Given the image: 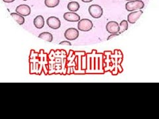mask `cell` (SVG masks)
<instances>
[{"label": "cell", "mask_w": 159, "mask_h": 119, "mask_svg": "<svg viewBox=\"0 0 159 119\" xmlns=\"http://www.w3.org/2000/svg\"><path fill=\"white\" fill-rule=\"evenodd\" d=\"M144 7H145V3L141 0H133V1L128 2L125 4L126 10L130 12L142 9Z\"/></svg>", "instance_id": "obj_1"}, {"label": "cell", "mask_w": 159, "mask_h": 119, "mask_svg": "<svg viewBox=\"0 0 159 119\" xmlns=\"http://www.w3.org/2000/svg\"><path fill=\"white\" fill-rule=\"evenodd\" d=\"M93 28V23L88 19H83L80 20L78 23V29L80 31L88 32L91 31Z\"/></svg>", "instance_id": "obj_2"}, {"label": "cell", "mask_w": 159, "mask_h": 119, "mask_svg": "<svg viewBox=\"0 0 159 119\" xmlns=\"http://www.w3.org/2000/svg\"><path fill=\"white\" fill-rule=\"evenodd\" d=\"M88 11L89 15L94 19L100 18L103 13L102 7L96 4H93L89 6L88 8Z\"/></svg>", "instance_id": "obj_3"}, {"label": "cell", "mask_w": 159, "mask_h": 119, "mask_svg": "<svg viewBox=\"0 0 159 119\" xmlns=\"http://www.w3.org/2000/svg\"><path fill=\"white\" fill-rule=\"evenodd\" d=\"M106 31L110 34H119L120 27L116 21H109L106 26Z\"/></svg>", "instance_id": "obj_4"}, {"label": "cell", "mask_w": 159, "mask_h": 119, "mask_svg": "<svg viewBox=\"0 0 159 119\" xmlns=\"http://www.w3.org/2000/svg\"><path fill=\"white\" fill-rule=\"evenodd\" d=\"M79 32L75 28H69L64 33V37L68 41H74L78 38Z\"/></svg>", "instance_id": "obj_5"}, {"label": "cell", "mask_w": 159, "mask_h": 119, "mask_svg": "<svg viewBox=\"0 0 159 119\" xmlns=\"http://www.w3.org/2000/svg\"><path fill=\"white\" fill-rule=\"evenodd\" d=\"M47 25L52 29H58L61 27V23L60 19L56 17H50L47 20Z\"/></svg>", "instance_id": "obj_6"}, {"label": "cell", "mask_w": 159, "mask_h": 119, "mask_svg": "<svg viewBox=\"0 0 159 119\" xmlns=\"http://www.w3.org/2000/svg\"><path fill=\"white\" fill-rule=\"evenodd\" d=\"M16 13L21 15L22 16H28L31 14V7L27 5L22 4L16 7Z\"/></svg>", "instance_id": "obj_7"}, {"label": "cell", "mask_w": 159, "mask_h": 119, "mask_svg": "<svg viewBox=\"0 0 159 119\" xmlns=\"http://www.w3.org/2000/svg\"><path fill=\"white\" fill-rule=\"evenodd\" d=\"M143 13V11L140 10V11H133L131 13H129L127 16V21L131 24L135 23L137 20L140 18L141 15Z\"/></svg>", "instance_id": "obj_8"}, {"label": "cell", "mask_w": 159, "mask_h": 119, "mask_svg": "<svg viewBox=\"0 0 159 119\" xmlns=\"http://www.w3.org/2000/svg\"><path fill=\"white\" fill-rule=\"evenodd\" d=\"M64 19L69 22H78L80 20V17L75 12H66L64 14Z\"/></svg>", "instance_id": "obj_9"}, {"label": "cell", "mask_w": 159, "mask_h": 119, "mask_svg": "<svg viewBox=\"0 0 159 119\" xmlns=\"http://www.w3.org/2000/svg\"><path fill=\"white\" fill-rule=\"evenodd\" d=\"M34 25L36 28L41 29L43 28L44 25V19L42 15H38L33 20Z\"/></svg>", "instance_id": "obj_10"}, {"label": "cell", "mask_w": 159, "mask_h": 119, "mask_svg": "<svg viewBox=\"0 0 159 119\" xmlns=\"http://www.w3.org/2000/svg\"><path fill=\"white\" fill-rule=\"evenodd\" d=\"M39 38L44 40L45 41H47L48 42H51L53 41V36L51 33L48 32L42 33L39 35Z\"/></svg>", "instance_id": "obj_11"}, {"label": "cell", "mask_w": 159, "mask_h": 119, "mask_svg": "<svg viewBox=\"0 0 159 119\" xmlns=\"http://www.w3.org/2000/svg\"><path fill=\"white\" fill-rule=\"evenodd\" d=\"M11 16L13 18L15 21H16L19 24H20V25H21V24H23L25 23V19L21 15H20L17 13H11Z\"/></svg>", "instance_id": "obj_12"}, {"label": "cell", "mask_w": 159, "mask_h": 119, "mask_svg": "<svg viewBox=\"0 0 159 119\" xmlns=\"http://www.w3.org/2000/svg\"><path fill=\"white\" fill-rule=\"evenodd\" d=\"M67 8L71 12H76L80 9V4L77 2H71L68 4Z\"/></svg>", "instance_id": "obj_13"}, {"label": "cell", "mask_w": 159, "mask_h": 119, "mask_svg": "<svg viewBox=\"0 0 159 119\" xmlns=\"http://www.w3.org/2000/svg\"><path fill=\"white\" fill-rule=\"evenodd\" d=\"M60 0H44L45 6L50 8H53L58 6Z\"/></svg>", "instance_id": "obj_14"}, {"label": "cell", "mask_w": 159, "mask_h": 119, "mask_svg": "<svg viewBox=\"0 0 159 119\" xmlns=\"http://www.w3.org/2000/svg\"><path fill=\"white\" fill-rule=\"evenodd\" d=\"M119 27H120V30H119V34L124 33L128 29V21L126 20H123L119 24Z\"/></svg>", "instance_id": "obj_15"}, {"label": "cell", "mask_w": 159, "mask_h": 119, "mask_svg": "<svg viewBox=\"0 0 159 119\" xmlns=\"http://www.w3.org/2000/svg\"><path fill=\"white\" fill-rule=\"evenodd\" d=\"M60 44H61V45H66V46H71L72 45V44L69 41H62L61 42H60Z\"/></svg>", "instance_id": "obj_16"}, {"label": "cell", "mask_w": 159, "mask_h": 119, "mask_svg": "<svg viewBox=\"0 0 159 119\" xmlns=\"http://www.w3.org/2000/svg\"><path fill=\"white\" fill-rule=\"evenodd\" d=\"M119 35V34H111V35H109L107 38V41H109V40H110L114 37H116Z\"/></svg>", "instance_id": "obj_17"}, {"label": "cell", "mask_w": 159, "mask_h": 119, "mask_svg": "<svg viewBox=\"0 0 159 119\" xmlns=\"http://www.w3.org/2000/svg\"><path fill=\"white\" fill-rule=\"evenodd\" d=\"M3 1L6 3H12L15 1V0H3Z\"/></svg>", "instance_id": "obj_18"}, {"label": "cell", "mask_w": 159, "mask_h": 119, "mask_svg": "<svg viewBox=\"0 0 159 119\" xmlns=\"http://www.w3.org/2000/svg\"><path fill=\"white\" fill-rule=\"evenodd\" d=\"M82 2H84V3H89V2H92L93 0H81Z\"/></svg>", "instance_id": "obj_19"}, {"label": "cell", "mask_w": 159, "mask_h": 119, "mask_svg": "<svg viewBox=\"0 0 159 119\" xmlns=\"http://www.w3.org/2000/svg\"><path fill=\"white\" fill-rule=\"evenodd\" d=\"M125 1H127V2H130V1H133V0H125Z\"/></svg>", "instance_id": "obj_20"}, {"label": "cell", "mask_w": 159, "mask_h": 119, "mask_svg": "<svg viewBox=\"0 0 159 119\" xmlns=\"http://www.w3.org/2000/svg\"><path fill=\"white\" fill-rule=\"evenodd\" d=\"M23 1H27V0H23Z\"/></svg>", "instance_id": "obj_21"}]
</instances>
